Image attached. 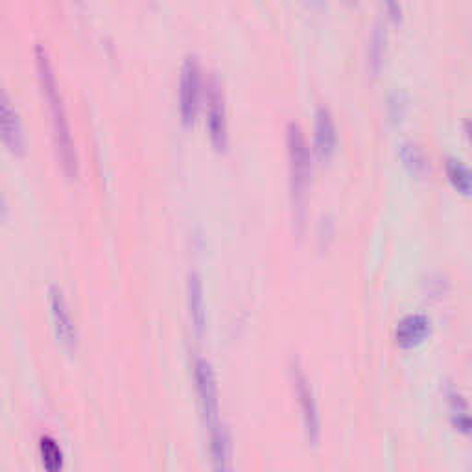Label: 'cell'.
Masks as SVG:
<instances>
[{"mask_svg":"<svg viewBox=\"0 0 472 472\" xmlns=\"http://www.w3.org/2000/svg\"><path fill=\"white\" fill-rule=\"evenodd\" d=\"M400 159L411 175L423 178L428 172V159L417 144H404L400 148Z\"/></svg>","mask_w":472,"mask_h":472,"instance_id":"obj_14","label":"cell"},{"mask_svg":"<svg viewBox=\"0 0 472 472\" xmlns=\"http://www.w3.org/2000/svg\"><path fill=\"white\" fill-rule=\"evenodd\" d=\"M207 129L216 152H226L229 144L226 98L216 76H212L207 84Z\"/></svg>","mask_w":472,"mask_h":472,"instance_id":"obj_5","label":"cell"},{"mask_svg":"<svg viewBox=\"0 0 472 472\" xmlns=\"http://www.w3.org/2000/svg\"><path fill=\"white\" fill-rule=\"evenodd\" d=\"M430 320L426 315H406L395 329V340H397V345L402 347V349H414L430 336Z\"/></svg>","mask_w":472,"mask_h":472,"instance_id":"obj_10","label":"cell"},{"mask_svg":"<svg viewBox=\"0 0 472 472\" xmlns=\"http://www.w3.org/2000/svg\"><path fill=\"white\" fill-rule=\"evenodd\" d=\"M454 426H456V430H459L467 437H472V415H457V417H454Z\"/></svg>","mask_w":472,"mask_h":472,"instance_id":"obj_16","label":"cell"},{"mask_svg":"<svg viewBox=\"0 0 472 472\" xmlns=\"http://www.w3.org/2000/svg\"><path fill=\"white\" fill-rule=\"evenodd\" d=\"M384 50H386V36L380 32V28H377V32L372 33L371 45H369V67H371L372 74H377L382 67Z\"/></svg>","mask_w":472,"mask_h":472,"instance_id":"obj_15","label":"cell"},{"mask_svg":"<svg viewBox=\"0 0 472 472\" xmlns=\"http://www.w3.org/2000/svg\"><path fill=\"white\" fill-rule=\"evenodd\" d=\"M39 456H41L42 467L48 472H58L63 469V450L58 445V441L52 437L42 436L39 439Z\"/></svg>","mask_w":472,"mask_h":472,"instance_id":"obj_13","label":"cell"},{"mask_svg":"<svg viewBox=\"0 0 472 472\" xmlns=\"http://www.w3.org/2000/svg\"><path fill=\"white\" fill-rule=\"evenodd\" d=\"M446 178L450 181L457 194L472 198V170L469 166L457 161V159H448L446 161Z\"/></svg>","mask_w":472,"mask_h":472,"instance_id":"obj_12","label":"cell"},{"mask_svg":"<svg viewBox=\"0 0 472 472\" xmlns=\"http://www.w3.org/2000/svg\"><path fill=\"white\" fill-rule=\"evenodd\" d=\"M2 139L6 148L13 155L24 153V133H22L21 118L6 93L2 95Z\"/></svg>","mask_w":472,"mask_h":472,"instance_id":"obj_9","label":"cell"},{"mask_svg":"<svg viewBox=\"0 0 472 472\" xmlns=\"http://www.w3.org/2000/svg\"><path fill=\"white\" fill-rule=\"evenodd\" d=\"M292 380H294L295 395H297V400H299L306 437H308L312 445H317V441H320L321 436V420L317 402L314 399V391L310 388L308 378L304 377V372L301 371L299 365L292 368Z\"/></svg>","mask_w":472,"mask_h":472,"instance_id":"obj_6","label":"cell"},{"mask_svg":"<svg viewBox=\"0 0 472 472\" xmlns=\"http://www.w3.org/2000/svg\"><path fill=\"white\" fill-rule=\"evenodd\" d=\"M48 303H50V314H52L54 329H56L58 340L67 349H76V345H78V331H76V325H74L67 299H65L63 292L58 286H52L50 292H48Z\"/></svg>","mask_w":472,"mask_h":472,"instance_id":"obj_7","label":"cell"},{"mask_svg":"<svg viewBox=\"0 0 472 472\" xmlns=\"http://www.w3.org/2000/svg\"><path fill=\"white\" fill-rule=\"evenodd\" d=\"M465 135H467L469 142H471V144H472V120L465 122Z\"/></svg>","mask_w":472,"mask_h":472,"instance_id":"obj_17","label":"cell"},{"mask_svg":"<svg viewBox=\"0 0 472 472\" xmlns=\"http://www.w3.org/2000/svg\"><path fill=\"white\" fill-rule=\"evenodd\" d=\"M347 2H351V4H352V2H356V0H347Z\"/></svg>","mask_w":472,"mask_h":472,"instance_id":"obj_18","label":"cell"},{"mask_svg":"<svg viewBox=\"0 0 472 472\" xmlns=\"http://www.w3.org/2000/svg\"><path fill=\"white\" fill-rule=\"evenodd\" d=\"M290 161V181H292V200H294V220L297 233L303 235L304 218H306V196H308L310 178H312V163L306 139L297 124H288L286 132Z\"/></svg>","mask_w":472,"mask_h":472,"instance_id":"obj_3","label":"cell"},{"mask_svg":"<svg viewBox=\"0 0 472 472\" xmlns=\"http://www.w3.org/2000/svg\"><path fill=\"white\" fill-rule=\"evenodd\" d=\"M187 299H189L190 321L194 325L198 336H201L207 327V310H205V292L200 275L192 273L187 284Z\"/></svg>","mask_w":472,"mask_h":472,"instance_id":"obj_11","label":"cell"},{"mask_svg":"<svg viewBox=\"0 0 472 472\" xmlns=\"http://www.w3.org/2000/svg\"><path fill=\"white\" fill-rule=\"evenodd\" d=\"M36 65L42 96L47 100L50 116H52L54 142H56V152H58L59 163H61L65 175L68 179H74L78 175V157H76V150H74V141L72 135H70V126H68L63 98L59 95L58 79H56V74H54L47 48L42 47V45H39L36 48Z\"/></svg>","mask_w":472,"mask_h":472,"instance_id":"obj_1","label":"cell"},{"mask_svg":"<svg viewBox=\"0 0 472 472\" xmlns=\"http://www.w3.org/2000/svg\"><path fill=\"white\" fill-rule=\"evenodd\" d=\"M201 93H203V78H201L200 61L190 56L184 59L181 79H179V113L187 127L196 122L200 111Z\"/></svg>","mask_w":472,"mask_h":472,"instance_id":"obj_4","label":"cell"},{"mask_svg":"<svg viewBox=\"0 0 472 472\" xmlns=\"http://www.w3.org/2000/svg\"><path fill=\"white\" fill-rule=\"evenodd\" d=\"M315 135H314V146L315 155L321 163H327L329 159L336 152V124L332 118L331 111L327 107H320L315 113Z\"/></svg>","mask_w":472,"mask_h":472,"instance_id":"obj_8","label":"cell"},{"mask_svg":"<svg viewBox=\"0 0 472 472\" xmlns=\"http://www.w3.org/2000/svg\"><path fill=\"white\" fill-rule=\"evenodd\" d=\"M194 382L205 425L209 428L212 463L216 471H227L231 459V443H229L226 426L221 425L220 419V395H218L214 369L203 358H198L194 362Z\"/></svg>","mask_w":472,"mask_h":472,"instance_id":"obj_2","label":"cell"}]
</instances>
